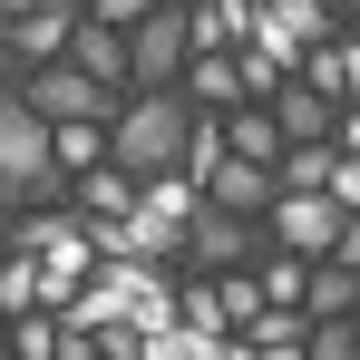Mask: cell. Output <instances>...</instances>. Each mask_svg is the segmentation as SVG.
<instances>
[{
    "label": "cell",
    "mask_w": 360,
    "mask_h": 360,
    "mask_svg": "<svg viewBox=\"0 0 360 360\" xmlns=\"http://www.w3.org/2000/svg\"><path fill=\"white\" fill-rule=\"evenodd\" d=\"M0 351H10V311H0Z\"/></svg>",
    "instance_id": "1f68e13d"
},
{
    "label": "cell",
    "mask_w": 360,
    "mask_h": 360,
    "mask_svg": "<svg viewBox=\"0 0 360 360\" xmlns=\"http://www.w3.org/2000/svg\"><path fill=\"white\" fill-rule=\"evenodd\" d=\"M146 10H156V0H88V20H108V30H136Z\"/></svg>",
    "instance_id": "4316f807"
},
{
    "label": "cell",
    "mask_w": 360,
    "mask_h": 360,
    "mask_svg": "<svg viewBox=\"0 0 360 360\" xmlns=\"http://www.w3.org/2000/svg\"><path fill=\"white\" fill-rule=\"evenodd\" d=\"M59 195H68V166H59V146H49V117L10 88V108H0V205L39 214Z\"/></svg>",
    "instance_id": "6da1fadb"
},
{
    "label": "cell",
    "mask_w": 360,
    "mask_h": 360,
    "mask_svg": "<svg viewBox=\"0 0 360 360\" xmlns=\"http://www.w3.org/2000/svg\"><path fill=\"white\" fill-rule=\"evenodd\" d=\"M341 311H360V273L321 253V263L302 273V321H341Z\"/></svg>",
    "instance_id": "5bb4252c"
},
{
    "label": "cell",
    "mask_w": 360,
    "mask_h": 360,
    "mask_svg": "<svg viewBox=\"0 0 360 360\" xmlns=\"http://www.w3.org/2000/svg\"><path fill=\"white\" fill-rule=\"evenodd\" d=\"M10 88H20V68H10V59H0V108H10Z\"/></svg>",
    "instance_id": "4dcf8cb0"
},
{
    "label": "cell",
    "mask_w": 360,
    "mask_h": 360,
    "mask_svg": "<svg viewBox=\"0 0 360 360\" xmlns=\"http://www.w3.org/2000/svg\"><path fill=\"white\" fill-rule=\"evenodd\" d=\"M224 146H234L243 166H283V127H273V108H234Z\"/></svg>",
    "instance_id": "e0dca14e"
},
{
    "label": "cell",
    "mask_w": 360,
    "mask_h": 360,
    "mask_svg": "<svg viewBox=\"0 0 360 360\" xmlns=\"http://www.w3.org/2000/svg\"><path fill=\"white\" fill-rule=\"evenodd\" d=\"M20 98H30V108H39V117L49 127H68V117H108L117 127V88H98V78H88V68L78 59H49V68H20Z\"/></svg>",
    "instance_id": "277c9868"
},
{
    "label": "cell",
    "mask_w": 360,
    "mask_h": 360,
    "mask_svg": "<svg viewBox=\"0 0 360 360\" xmlns=\"http://www.w3.org/2000/svg\"><path fill=\"white\" fill-rule=\"evenodd\" d=\"M59 341H68L59 311H10V360H59Z\"/></svg>",
    "instance_id": "ffe728a7"
},
{
    "label": "cell",
    "mask_w": 360,
    "mask_h": 360,
    "mask_svg": "<svg viewBox=\"0 0 360 360\" xmlns=\"http://www.w3.org/2000/svg\"><path fill=\"white\" fill-rule=\"evenodd\" d=\"M185 108H243V88H234V59H185Z\"/></svg>",
    "instance_id": "ac0fdd59"
},
{
    "label": "cell",
    "mask_w": 360,
    "mask_h": 360,
    "mask_svg": "<svg viewBox=\"0 0 360 360\" xmlns=\"http://www.w3.org/2000/svg\"><path fill=\"white\" fill-rule=\"evenodd\" d=\"M331 146H341V156H360V98H351V108H331Z\"/></svg>",
    "instance_id": "83f0119b"
},
{
    "label": "cell",
    "mask_w": 360,
    "mask_h": 360,
    "mask_svg": "<svg viewBox=\"0 0 360 360\" xmlns=\"http://www.w3.org/2000/svg\"><path fill=\"white\" fill-rule=\"evenodd\" d=\"M321 39H341V10H331V0H253V49H263V59L292 68L302 49H321Z\"/></svg>",
    "instance_id": "8992f818"
},
{
    "label": "cell",
    "mask_w": 360,
    "mask_h": 360,
    "mask_svg": "<svg viewBox=\"0 0 360 360\" xmlns=\"http://www.w3.org/2000/svg\"><path fill=\"white\" fill-rule=\"evenodd\" d=\"M185 127H195V108H185V88H146V98H127L117 127H108V166H127V176H166L185 156Z\"/></svg>",
    "instance_id": "7a4b0ae2"
},
{
    "label": "cell",
    "mask_w": 360,
    "mask_h": 360,
    "mask_svg": "<svg viewBox=\"0 0 360 360\" xmlns=\"http://www.w3.org/2000/svg\"><path fill=\"white\" fill-rule=\"evenodd\" d=\"M273 195H283V185H273V166H243L234 146H224V166L205 176V205H224V214H253V224H263V205H273Z\"/></svg>",
    "instance_id": "8fae6325"
},
{
    "label": "cell",
    "mask_w": 360,
    "mask_h": 360,
    "mask_svg": "<svg viewBox=\"0 0 360 360\" xmlns=\"http://www.w3.org/2000/svg\"><path fill=\"white\" fill-rule=\"evenodd\" d=\"M49 146H59L68 176H88V166H108V117H68V127H49Z\"/></svg>",
    "instance_id": "d6986e66"
},
{
    "label": "cell",
    "mask_w": 360,
    "mask_h": 360,
    "mask_svg": "<svg viewBox=\"0 0 360 360\" xmlns=\"http://www.w3.org/2000/svg\"><path fill=\"white\" fill-rule=\"evenodd\" d=\"M214 292H224V331H243V321L263 311V292H253V273H214Z\"/></svg>",
    "instance_id": "d4e9b609"
},
{
    "label": "cell",
    "mask_w": 360,
    "mask_h": 360,
    "mask_svg": "<svg viewBox=\"0 0 360 360\" xmlns=\"http://www.w3.org/2000/svg\"><path fill=\"white\" fill-rule=\"evenodd\" d=\"M68 30H78L68 10H39V0H30V10L0 20V59H10V68H49V59L68 49Z\"/></svg>",
    "instance_id": "9c48e42d"
},
{
    "label": "cell",
    "mask_w": 360,
    "mask_h": 360,
    "mask_svg": "<svg viewBox=\"0 0 360 360\" xmlns=\"http://www.w3.org/2000/svg\"><path fill=\"white\" fill-rule=\"evenodd\" d=\"M331 263H351V273H360V214H341V243H331Z\"/></svg>",
    "instance_id": "f1b7e54d"
},
{
    "label": "cell",
    "mask_w": 360,
    "mask_h": 360,
    "mask_svg": "<svg viewBox=\"0 0 360 360\" xmlns=\"http://www.w3.org/2000/svg\"><path fill=\"white\" fill-rule=\"evenodd\" d=\"M59 59H78L88 78H98V88H117V98H127V30H108V20H78Z\"/></svg>",
    "instance_id": "7c38bea8"
},
{
    "label": "cell",
    "mask_w": 360,
    "mask_h": 360,
    "mask_svg": "<svg viewBox=\"0 0 360 360\" xmlns=\"http://www.w3.org/2000/svg\"><path fill=\"white\" fill-rule=\"evenodd\" d=\"M302 360H360V341H351V311H341V321H311V331H302Z\"/></svg>",
    "instance_id": "cb8c5ba5"
},
{
    "label": "cell",
    "mask_w": 360,
    "mask_h": 360,
    "mask_svg": "<svg viewBox=\"0 0 360 360\" xmlns=\"http://www.w3.org/2000/svg\"><path fill=\"white\" fill-rule=\"evenodd\" d=\"M263 243L321 263V253L341 243V205H331V195H273V205H263Z\"/></svg>",
    "instance_id": "52a82bcc"
},
{
    "label": "cell",
    "mask_w": 360,
    "mask_h": 360,
    "mask_svg": "<svg viewBox=\"0 0 360 360\" xmlns=\"http://www.w3.org/2000/svg\"><path fill=\"white\" fill-rule=\"evenodd\" d=\"M302 273H311L302 253H263V273H253V292H263V302H283V311H302Z\"/></svg>",
    "instance_id": "44dd1931"
},
{
    "label": "cell",
    "mask_w": 360,
    "mask_h": 360,
    "mask_svg": "<svg viewBox=\"0 0 360 360\" xmlns=\"http://www.w3.org/2000/svg\"><path fill=\"white\" fill-rule=\"evenodd\" d=\"M39 10H68V20H88V0H39Z\"/></svg>",
    "instance_id": "f546056e"
},
{
    "label": "cell",
    "mask_w": 360,
    "mask_h": 360,
    "mask_svg": "<svg viewBox=\"0 0 360 360\" xmlns=\"http://www.w3.org/2000/svg\"><path fill=\"white\" fill-rule=\"evenodd\" d=\"M0 311H39V263L30 253H0Z\"/></svg>",
    "instance_id": "7402d4cb"
},
{
    "label": "cell",
    "mask_w": 360,
    "mask_h": 360,
    "mask_svg": "<svg viewBox=\"0 0 360 360\" xmlns=\"http://www.w3.org/2000/svg\"><path fill=\"white\" fill-rule=\"evenodd\" d=\"M0 234H10V205H0Z\"/></svg>",
    "instance_id": "836d02e7"
},
{
    "label": "cell",
    "mask_w": 360,
    "mask_h": 360,
    "mask_svg": "<svg viewBox=\"0 0 360 360\" xmlns=\"http://www.w3.org/2000/svg\"><path fill=\"white\" fill-rule=\"evenodd\" d=\"M185 49H195V59L253 49V0H185Z\"/></svg>",
    "instance_id": "ba28073f"
},
{
    "label": "cell",
    "mask_w": 360,
    "mask_h": 360,
    "mask_svg": "<svg viewBox=\"0 0 360 360\" xmlns=\"http://www.w3.org/2000/svg\"><path fill=\"white\" fill-rule=\"evenodd\" d=\"M10 10H30V0H0V20H10Z\"/></svg>",
    "instance_id": "d6a6232c"
},
{
    "label": "cell",
    "mask_w": 360,
    "mask_h": 360,
    "mask_svg": "<svg viewBox=\"0 0 360 360\" xmlns=\"http://www.w3.org/2000/svg\"><path fill=\"white\" fill-rule=\"evenodd\" d=\"M331 10H360V0H331Z\"/></svg>",
    "instance_id": "e575fe53"
},
{
    "label": "cell",
    "mask_w": 360,
    "mask_h": 360,
    "mask_svg": "<svg viewBox=\"0 0 360 360\" xmlns=\"http://www.w3.org/2000/svg\"><path fill=\"white\" fill-rule=\"evenodd\" d=\"M263 108H273V127H283V146H321V136H331V98H321L311 78H292V68H283V88H273Z\"/></svg>",
    "instance_id": "30bf717a"
},
{
    "label": "cell",
    "mask_w": 360,
    "mask_h": 360,
    "mask_svg": "<svg viewBox=\"0 0 360 360\" xmlns=\"http://www.w3.org/2000/svg\"><path fill=\"white\" fill-rule=\"evenodd\" d=\"M321 195H331L341 214H360V156H341V146H331V176H321Z\"/></svg>",
    "instance_id": "484cf974"
},
{
    "label": "cell",
    "mask_w": 360,
    "mask_h": 360,
    "mask_svg": "<svg viewBox=\"0 0 360 360\" xmlns=\"http://www.w3.org/2000/svg\"><path fill=\"white\" fill-rule=\"evenodd\" d=\"M68 195H78V214H88V224L136 214V176H127V166H88V176H68Z\"/></svg>",
    "instance_id": "9a60e30c"
},
{
    "label": "cell",
    "mask_w": 360,
    "mask_h": 360,
    "mask_svg": "<svg viewBox=\"0 0 360 360\" xmlns=\"http://www.w3.org/2000/svg\"><path fill=\"white\" fill-rule=\"evenodd\" d=\"M292 78H311L331 108H351V98H360V39H321V49H302Z\"/></svg>",
    "instance_id": "4fadbf2b"
},
{
    "label": "cell",
    "mask_w": 360,
    "mask_h": 360,
    "mask_svg": "<svg viewBox=\"0 0 360 360\" xmlns=\"http://www.w3.org/2000/svg\"><path fill=\"white\" fill-rule=\"evenodd\" d=\"M253 253H263V224H253V214H224V205H195V214H185V273H243V263H253Z\"/></svg>",
    "instance_id": "5b68a950"
},
{
    "label": "cell",
    "mask_w": 360,
    "mask_h": 360,
    "mask_svg": "<svg viewBox=\"0 0 360 360\" xmlns=\"http://www.w3.org/2000/svg\"><path fill=\"white\" fill-rule=\"evenodd\" d=\"M185 0H156L136 30H127V98H146V88H176L185 78Z\"/></svg>",
    "instance_id": "3957f363"
},
{
    "label": "cell",
    "mask_w": 360,
    "mask_h": 360,
    "mask_svg": "<svg viewBox=\"0 0 360 360\" xmlns=\"http://www.w3.org/2000/svg\"><path fill=\"white\" fill-rule=\"evenodd\" d=\"M302 331H311V321H302V311H283V302H263V311L243 321L253 360H302Z\"/></svg>",
    "instance_id": "2e32d148"
},
{
    "label": "cell",
    "mask_w": 360,
    "mask_h": 360,
    "mask_svg": "<svg viewBox=\"0 0 360 360\" xmlns=\"http://www.w3.org/2000/svg\"><path fill=\"white\" fill-rule=\"evenodd\" d=\"M234 88H243V108H263V98L283 88V59H263V49H234Z\"/></svg>",
    "instance_id": "603a6c76"
}]
</instances>
